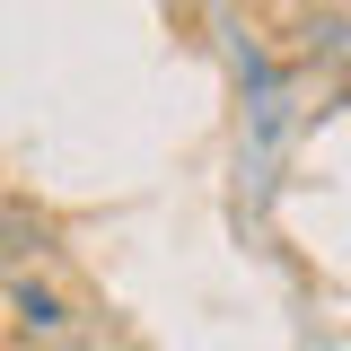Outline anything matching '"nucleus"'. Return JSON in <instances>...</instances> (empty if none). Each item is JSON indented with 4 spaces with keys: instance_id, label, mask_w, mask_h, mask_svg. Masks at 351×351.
I'll return each mask as SVG.
<instances>
[]
</instances>
